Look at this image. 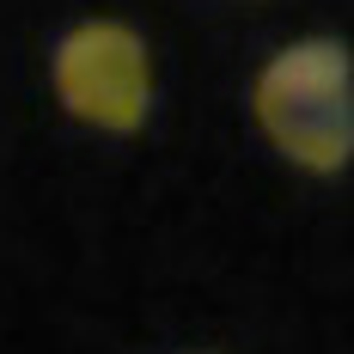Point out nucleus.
Instances as JSON below:
<instances>
[{"instance_id": "obj_1", "label": "nucleus", "mask_w": 354, "mask_h": 354, "mask_svg": "<svg viewBox=\"0 0 354 354\" xmlns=\"http://www.w3.org/2000/svg\"><path fill=\"white\" fill-rule=\"evenodd\" d=\"M250 110L263 135L281 147L299 171H342L354 153V55L342 37H299L281 55H269Z\"/></svg>"}, {"instance_id": "obj_2", "label": "nucleus", "mask_w": 354, "mask_h": 354, "mask_svg": "<svg viewBox=\"0 0 354 354\" xmlns=\"http://www.w3.org/2000/svg\"><path fill=\"white\" fill-rule=\"evenodd\" d=\"M55 98L68 116L104 135H135L153 116V55L122 19H86L55 43Z\"/></svg>"}]
</instances>
